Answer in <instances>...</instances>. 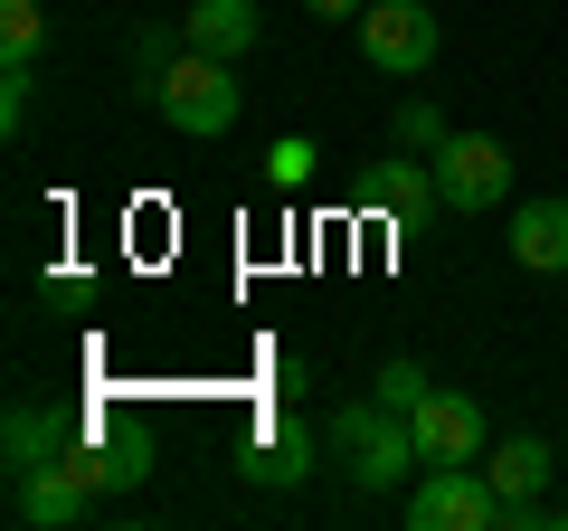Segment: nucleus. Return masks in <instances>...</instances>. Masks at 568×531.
Returning a JSON list of instances; mask_svg holds the SVG:
<instances>
[{
    "mask_svg": "<svg viewBox=\"0 0 568 531\" xmlns=\"http://www.w3.org/2000/svg\"><path fill=\"white\" fill-rule=\"evenodd\" d=\"M323 465L369 503V493H398V484H407V465H426V455H417V428H407V409H388L379 389H369V399H351V409H332V418H323Z\"/></svg>",
    "mask_w": 568,
    "mask_h": 531,
    "instance_id": "nucleus-1",
    "label": "nucleus"
},
{
    "mask_svg": "<svg viewBox=\"0 0 568 531\" xmlns=\"http://www.w3.org/2000/svg\"><path fill=\"white\" fill-rule=\"evenodd\" d=\"M152 114L171 123V133H190V143H209V133H227V123L246 114V86L227 58H200V48H181L171 58V77L152 86Z\"/></svg>",
    "mask_w": 568,
    "mask_h": 531,
    "instance_id": "nucleus-2",
    "label": "nucleus"
},
{
    "mask_svg": "<svg viewBox=\"0 0 568 531\" xmlns=\"http://www.w3.org/2000/svg\"><path fill=\"white\" fill-rule=\"evenodd\" d=\"M436 48H446V20H436L426 0H369V10H361V67H369V77L407 86V77L436 67Z\"/></svg>",
    "mask_w": 568,
    "mask_h": 531,
    "instance_id": "nucleus-3",
    "label": "nucleus"
},
{
    "mask_svg": "<svg viewBox=\"0 0 568 531\" xmlns=\"http://www.w3.org/2000/svg\"><path fill=\"white\" fill-rule=\"evenodd\" d=\"M511 503L493 493L484 465H426V484L407 493V531H503Z\"/></svg>",
    "mask_w": 568,
    "mask_h": 531,
    "instance_id": "nucleus-4",
    "label": "nucleus"
},
{
    "mask_svg": "<svg viewBox=\"0 0 568 531\" xmlns=\"http://www.w3.org/2000/svg\"><path fill=\"white\" fill-rule=\"evenodd\" d=\"M426 162H436V200L465 209V219H484V209L511 200V152L493 143V133H446Z\"/></svg>",
    "mask_w": 568,
    "mask_h": 531,
    "instance_id": "nucleus-5",
    "label": "nucleus"
},
{
    "mask_svg": "<svg viewBox=\"0 0 568 531\" xmlns=\"http://www.w3.org/2000/svg\"><path fill=\"white\" fill-rule=\"evenodd\" d=\"M407 428H417L426 465H484V447H493V418H484L474 389H426L417 409H407Z\"/></svg>",
    "mask_w": 568,
    "mask_h": 531,
    "instance_id": "nucleus-6",
    "label": "nucleus"
},
{
    "mask_svg": "<svg viewBox=\"0 0 568 531\" xmlns=\"http://www.w3.org/2000/svg\"><path fill=\"white\" fill-rule=\"evenodd\" d=\"M237 465H246V484H304V474L323 465V437H313L294 409H275V399H265L256 428H246V447H237Z\"/></svg>",
    "mask_w": 568,
    "mask_h": 531,
    "instance_id": "nucleus-7",
    "label": "nucleus"
},
{
    "mask_svg": "<svg viewBox=\"0 0 568 531\" xmlns=\"http://www.w3.org/2000/svg\"><path fill=\"white\" fill-rule=\"evenodd\" d=\"M85 437H95V418H58V409H39V399H20V409L0 418V465H10V474L67 465Z\"/></svg>",
    "mask_w": 568,
    "mask_h": 531,
    "instance_id": "nucleus-8",
    "label": "nucleus"
},
{
    "mask_svg": "<svg viewBox=\"0 0 568 531\" xmlns=\"http://www.w3.org/2000/svg\"><path fill=\"white\" fill-rule=\"evenodd\" d=\"M484 474H493V493L511 503V522H530L540 512V493H549V474H559V455H549V437H493L484 447Z\"/></svg>",
    "mask_w": 568,
    "mask_h": 531,
    "instance_id": "nucleus-9",
    "label": "nucleus"
},
{
    "mask_svg": "<svg viewBox=\"0 0 568 531\" xmlns=\"http://www.w3.org/2000/svg\"><path fill=\"white\" fill-rule=\"evenodd\" d=\"M85 503H95V484L67 465H39V474H10V522L29 531H58V522H85Z\"/></svg>",
    "mask_w": 568,
    "mask_h": 531,
    "instance_id": "nucleus-10",
    "label": "nucleus"
},
{
    "mask_svg": "<svg viewBox=\"0 0 568 531\" xmlns=\"http://www.w3.org/2000/svg\"><path fill=\"white\" fill-rule=\"evenodd\" d=\"M511 266L521 275H568V200H521L511 209Z\"/></svg>",
    "mask_w": 568,
    "mask_h": 531,
    "instance_id": "nucleus-11",
    "label": "nucleus"
},
{
    "mask_svg": "<svg viewBox=\"0 0 568 531\" xmlns=\"http://www.w3.org/2000/svg\"><path fill=\"white\" fill-rule=\"evenodd\" d=\"M181 39L200 48V58H227V67H237L246 48L265 39V20H256V0H190V20H181Z\"/></svg>",
    "mask_w": 568,
    "mask_h": 531,
    "instance_id": "nucleus-12",
    "label": "nucleus"
},
{
    "mask_svg": "<svg viewBox=\"0 0 568 531\" xmlns=\"http://www.w3.org/2000/svg\"><path fill=\"white\" fill-rule=\"evenodd\" d=\"M361 200H379L388 219H426V209H436V162H426V152H398V162H388Z\"/></svg>",
    "mask_w": 568,
    "mask_h": 531,
    "instance_id": "nucleus-13",
    "label": "nucleus"
},
{
    "mask_svg": "<svg viewBox=\"0 0 568 531\" xmlns=\"http://www.w3.org/2000/svg\"><path fill=\"white\" fill-rule=\"evenodd\" d=\"M67 474H85L95 493H133L142 474H152V447H142V437H133V447H95V437H85V447L67 455Z\"/></svg>",
    "mask_w": 568,
    "mask_h": 531,
    "instance_id": "nucleus-14",
    "label": "nucleus"
},
{
    "mask_svg": "<svg viewBox=\"0 0 568 531\" xmlns=\"http://www.w3.org/2000/svg\"><path fill=\"white\" fill-rule=\"evenodd\" d=\"M313 162H323V152H313L304 133H275V143H265V190H275V200H294V190L313 181Z\"/></svg>",
    "mask_w": 568,
    "mask_h": 531,
    "instance_id": "nucleus-15",
    "label": "nucleus"
},
{
    "mask_svg": "<svg viewBox=\"0 0 568 531\" xmlns=\"http://www.w3.org/2000/svg\"><path fill=\"white\" fill-rule=\"evenodd\" d=\"M388 143H398V152H436V143H446V114H436L426 96H407L398 114H388Z\"/></svg>",
    "mask_w": 568,
    "mask_h": 531,
    "instance_id": "nucleus-16",
    "label": "nucleus"
},
{
    "mask_svg": "<svg viewBox=\"0 0 568 531\" xmlns=\"http://www.w3.org/2000/svg\"><path fill=\"white\" fill-rule=\"evenodd\" d=\"M181 48H190V39H171V29H133V86H142V104H152V86L171 77Z\"/></svg>",
    "mask_w": 568,
    "mask_h": 531,
    "instance_id": "nucleus-17",
    "label": "nucleus"
},
{
    "mask_svg": "<svg viewBox=\"0 0 568 531\" xmlns=\"http://www.w3.org/2000/svg\"><path fill=\"white\" fill-rule=\"evenodd\" d=\"M39 39H48L39 0H0V48H10V58H39Z\"/></svg>",
    "mask_w": 568,
    "mask_h": 531,
    "instance_id": "nucleus-18",
    "label": "nucleus"
},
{
    "mask_svg": "<svg viewBox=\"0 0 568 531\" xmlns=\"http://www.w3.org/2000/svg\"><path fill=\"white\" fill-rule=\"evenodd\" d=\"M29 104H39V67H29V58H10V67H0V133H20V123H29Z\"/></svg>",
    "mask_w": 568,
    "mask_h": 531,
    "instance_id": "nucleus-19",
    "label": "nucleus"
},
{
    "mask_svg": "<svg viewBox=\"0 0 568 531\" xmlns=\"http://www.w3.org/2000/svg\"><path fill=\"white\" fill-rule=\"evenodd\" d=\"M369 389H379L388 409H417V399H426V389H436V380H426L417 361H379V380H369Z\"/></svg>",
    "mask_w": 568,
    "mask_h": 531,
    "instance_id": "nucleus-20",
    "label": "nucleus"
},
{
    "mask_svg": "<svg viewBox=\"0 0 568 531\" xmlns=\"http://www.w3.org/2000/svg\"><path fill=\"white\" fill-rule=\"evenodd\" d=\"M304 10H313V20H332V29H342V20H361L369 0H304Z\"/></svg>",
    "mask_w": 568,
    "mask_h": 531,
    "instance_id": "nucleus-21",
    "label": "nucleus"
}]
</instances>
